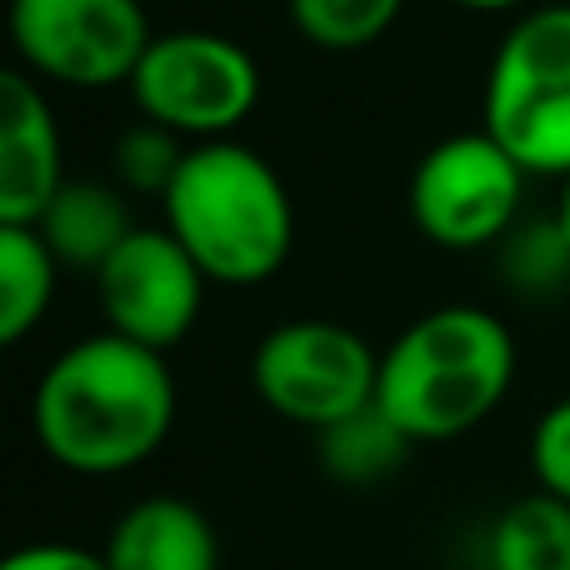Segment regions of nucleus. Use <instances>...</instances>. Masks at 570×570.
I'll return each instance as SVG.
<instances>
[{"instance_id":"1","label":"nucleus","mask_w":570,"mask_h":570,"mask_svg":"<svg viewBox=\"0 0 570 570\" xmlns=\"http://www.w3.org/2000/svg\"><path fill=\"white\" fill-rule=\"evenodd\" d=\"M176 405L166 351L96 331L40 371L30 395V431L60 471L126 475L170 441Z\"/></svg>"},{"instance_id":"2","label":"nucleus","mask_w":570,"mask_h":570,"mask_svg":"<svg viewBox=\"0 0 570 570\" xmlns=\"http://www.w3.org/2000/svg\"><path fill=\"white\" fill-rule=\"evenodd\" d=\"M511 385V325L481 305H435L381 351L375 405L415 445H435L491 421Z\"/></svg>"},{"instance_id":"3","label":"nucleus","mask_w":570,"mask_h":570,"mask_svg":"<svg viewBox=\"0 0 570 570\" xmlns=\"http://www.w3.org/2000/svg\"><path fill=\"white\" fill-rule=\"evenodd\" d=\"M160 216L210 285H266L295 246V206L281 170L240 140L190 146L160 196Z\"/></svg>"},{"instance_id":"4","label":"nucleus","mask_w":570,"mask_h":570,"mask_svg":"<svg viewBox=\"0 0 570 570\" xmlns=\"http://www.w3.org/2000/svg\"><path fill=\"white\" fill-rule=\"evenodd\" d=\"M481 126L525 176L570 180V0L521 10L485 70Z\"/></svg>"},{"instance_id":"5","label":"nucleus","mask_w":570,"mask_h":570,"mask_svg":"<svg viewBox=\"0 0 570 570\" xmlns=\"http://www.w3.org/2000/svg\"><path fill=\"white\" fill-rule=\"evenodd\" d=\"M130 100L140 120H156L186 146L230 140L261 100V66L240 40L216 30H166L146 46Z\"/></svg>"},{"instance_id":"6","label":"nucleus","mask_w":570,"mask_h":570,"mask_svg":"<svg viewBox=\"0 0 570 570\" xmlns=\"http://www.w3.org/2000/svg\"><path fill=\"white\" fill-rule=\"evenodd\" d=\"M381 351L341 321H285L250 355V385L271 415L305 431H331L375 405Z\"/></svg>"},{"instance_id":"7","label":"nucleus","mask_w":570,"mask_h":570,"mask_svg":"<svg viewBox=\"0 0 570 570\" xmlns=\"http://www.w3.org/2000/svg\"><path fill=\"white\" fill-rule=\"evenodd\" d=\"M156 40L140 0H10L20 70L70 90L130 86Z\"/></svg>"},{"instance_id":"8","label":"nucleus","mask_w":570,"mask_h":570,"mask_svg":"<svg viewBox=\"0 0 570 570\" xmlns=\"http://www.w3.org/2000/svg\"><path fill=\"white\" fill-rule=\"evenodd\" d=\"M525 170L491 130H461L435 140L411 176V220L441 250L495 246L515 226L525 200Z\"/></svg>"},{"instance_id":"9","label":"nucleus","mask_w":570,"mask_h":570,"mask_svg":"<svg viewBox=\"0 0 570 570\" xmlns=\"http://www.w3.org/2000/svg\"><path fill=\"white\" fill-rule=\"evenodd\" d=\"M206 285V271L166 226H136L116 246V256L96 271V301L106 331L150 351H170L196 331Z\"/></svg>"},{"instance_id":"10","label":"nucleus","mask_w":570,"mask_h":570,"mask_svg":"<svg viewBox=\"0 0 570 570\" xmlns=\"http://www.w3.org/2000/svg\"><path fill=\"white\" fill-rule=\"evenodd\" d=\"M66 186V150L46 90L30 70L0 76V226H36Z\"/></svg>"},{"instance_id":"11","label":"nucleus","mask_w":570,"mask_h":570,"mask_svg":"<svg viewBox=\"0 0 570 570\" xmlns=\"http://www.w3.org/2000/svg\"><path fill=\"white\" fill-rule=\"evenodd\" d=\"M110 570H220V541L206 511L180 495L136 501L106 541Z\"/></svg>"},{"instance_id":"12","label":"nucleus","mask_w":570,"mask_h":570,"mask_svg":"<svg viewBox=\"0 0 570 570\" xmlns=\"http://www.w3.org/2000/svg\"><path fill=\"white\" fill-rule=\"evenodd\" d=\"M40 240L50 246V256L60 261V271H90L96 276L116 246L136 230L126 206V190L110 180H66L56 190V200L46 206V216L36 220Z\"/></svg>"},{"instance_id":"13","label":"nucleus","mask_w":570,"mask_h":570,"mask_svg":"<svg viewBox=\"0 0 570 570\" xmlns=\"http://www.w3.org/2000/svg\"><path fill=\"white\" fill-rule=\"evenodd\" d=\"M60 285V261L36 226H0V341L20 345L40 321Z\"/></svg>"},{"instance_id":"14","label":"nucleus","mask_w":570,"mask_h":570,"mask_svg":"<svg viewBox=\"0 0 570 570\" xmlns=\"http://www.w3.org/2000/svg\"><path fill=\"white\" fill-rule=\"evenodd\" d=\"M491 570H570V505L535 491L491 525Z\"/></svg>"},{"instance_id":"15","label":"nucleus","mask_w":570,"mask_h":570,"mask_svg":"<svg viewBox=\"0 0 570 570\" xmlns=\"http://www.w3.org/2000/svg\"><path fill=\"white\" fill-rule=\"evenodd\" d=\"M411 435L381 411V405H365L351 421L321 431V465L345 485H375L405 461L411 451Z\"/></svg>"},{"instance_id":"16","label":"nucleus","mask_w":570,"mask_h":570,"mask_svg":"<svg viewBox=\"0 0 570 570\" xmlns=\"http://www.w3.org/2000/svg\"><path fill=\"white\" fill-rule=\"evenodd\" d=\"M285 6L305 46L325 56H355L401 20L405 0H285Z\"/></svg>"},{"instance_id":"17","label":"nucleus","mask_w":570,"mask_h":570,"mask_svg":"<svg viewBox=\"0 0 570 570\" xmlns=\"http://www.w3.org/2000/svg\"><path fill=\"white\" fill-rule=\"evenodd\" d=\"M186 140L170 136L166 126H156V120H140V126H130L126 136L116 140V186L126 190V196H166V186L176 180L180 160H186Z\"/></svg>"},{"instance_id":"18","label":"nucleus","mask_w":570,"mask_h":570,"mask_svg":"<svg viewBox=\"0 0 570 570\" xmlns=\"http://www.w3.org/2000/svg\"><path fill=\"white\" fill-rule=\"evenodd\" d=\"M531 475L535 491L556 495L570 505V395L556 401L551 411H541L531 431Z\"/></svg>"},{"instance_id":"19","label":"nucleus","mask_w":570,"mask_h":570,"mask_svg":"<svg viewBox=\"0 0 570 570\" xmlns=\"http://www.w3.org/2000/svg\"><path fill=\"white\" fill-rule=\"evenodd\" d=\"M0 570H110V566H106V551H80V546H66V541H36L10 551Z\"/></svg>"},{"instance_id":"20","label":"nucleus","mask_w":570,"mask_h":570,"mask_svg":"<svg viewBox=\"0 0 570 570\" xmlns=\"http://www.w3.org/2000/svg\"><path fill=\"white\" fill-rule=\"evenodd\" d=\"M556 236H561L566 256H570V180H561V210H556Z\"/></svg>"},{"instance_id":"21","label":"nucleus","mask_w":570,"mask_h":570,"mask_svg":"<svg viewBox=\"0 0 570 570\" xmlns=\"http://www.w3.org/2000/svg\"><path fill=\"white\" fill-rule=\"evenodd\" d=\"M451 6H461V10H521L525 0H451Z\"/></svg>"}]
</instances>
